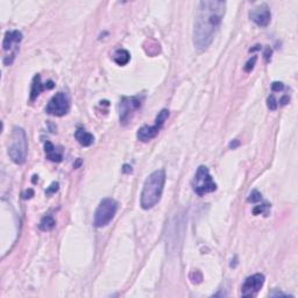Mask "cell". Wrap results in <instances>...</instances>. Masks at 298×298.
<instances>
[{"label":"cell","mask_w":298,"mask_h":298,"mask_svg":"<svg viewBox=\"0 0 298 298\" xmlns=\"http://www.w3.org/2000/svg\"><path fill=\"white\" fill-rule=\"evenodd\" d=\"M277 106H279V103L276 102L275 97L270 96L269 98H268V107H269L271 111H275L277 108Z\"/></svg>","instance_id":"cell-19"},{"label":"cell","mask_w":298,"mask_h":298,"mask_svg":"<svg viewBox=\"0 0 298 298\" xmlns=\"http://www.w3.org/2000/svg\"><path fill=\"white\" fill-rule=\"evenodd\" d=\"M264 284V275L263 274H254V275L247 277L241 287V296L243 297H253L261 290Z\"/></svg>","instance_id":"cell-10"},{"label":"cell","mask_w":298,"mask_h":298,"mask_svg":"<svg viewBox=\"0 0 298 298\" xmlns=\"http://www.w3.org/2000/svg\"><path fill=\"white\" fill-rule=\"evenodd\" d=\"M270 205L269 204H262V205H258L255 206L254 210H253V213H254L255 215L258 214H261V213H264V215H268V210H269Z\"/></svg>","instance_id":"cell-17"},{"label":"cell","mask_w":298,"mask_h":298,"mask_svg":"<svg viewBox=\"0 0 298 298\" xmlns=\"http://www.w3.org/2000/svg\"><path fill=\"white\" fill-rule=\"evenodd\" d=\"M57 190H58V183H53V184L50 185V188L48 189V190H47V193H48V194L54 193Z\"/></svg>","instance_id":"cell-22"},{"label":"cell","mask_w":298,"mask_h":298,"mask_svg":"<svg viewBox=\"0 0 298 298\" xmlns=\"http://www.w3.org/2000/svg\"><path fill=\"white\" fill-rule=\"evenodd\" d=\"M226 12V2L218 0H205L198 4L193 26V44L198 50L208 48Z\"/></svg>","instance_id":"cell-1"},{"label":"cell","mask_w":298,"mask_h":298,"mask_svg":"<svg viewBox=\"0 0 298 298\" xmlns=\"http://www.w3.org/2000/svg\"><path fill=\"white\" fill-rule=\"evenodd\" d=\"M70 110V97L67 92L56 93L49 100L48 105L46 106V112L50 116L63 117Z\"/></svg>","instance_id":"cell-9"},{"label":"cell","mask_w":298,"mask_h":298,"mask_svg":"<svg viewBox=\"0 0 298 298\" xmlns=\"http://www.w3.org/2000/svg\"><path fill=\"white\" fill-rule=\"evenodd\" d=\"M131 60V54L126 49H118L113 54V61L118 66H126Z\"/></svg>","instance_id":"cell-15"},{"label":"cell","mask_w":298,"mask_h":298,"mask_svg":"<svg viewBox=\"0 0 298 298\" xmlns=\"http://www.w3.org/2000/svg\"><path fill=\"white\" fill-rule=\"evenodd\" d=\"M44 152H46V158L49 161L53 162H61L63 160V152L61 148L56 147L55 144H53L50 141H46L44 142Z\"/></svg>","instance_id":"cell-13"},{"label":"cell","mask_w":298,"mask_h":298,"mask_svg":"<svg viewBox=\"0 0 298 298\" xmlns=\"http://www.w3.org/2000/svg\"><path fill=\"white\" fill-rule=\"evenodd\" d=\"M247 200H248L249 203H259L262 200V196L258 190H253L252 193H250L248 199Z\"/></svg>","instance_id":"cell-18"},{"label":"cell","mask_w":298,"mask_h":298,"mask_svg":"<svg viewBox=\"0 0 298 298\" xmlns=\"http://www.w3.org/2000/svg\"><path fill=\"white\" fill-rule=\"evenodd\" d=\"M255 62H256V57L254 56V57H253V60H252V58H250V60L247 62L246 67H245V71H246V72L252 71V69H253V68H254Z\"/></svg>","instance_id":"cell-20"},{"label":"cell","mask_w":298,"mask_h":298,"mask_svg":"<svg viewBox=\"0 0 298 298\" xmlns=\"http://www.w3.org/2000/svg\"><path fill=\"white\" fill-rule=\"evenodd\" d=\"M143 102V97L134 96V97H123L119 103V118L120 123L126 125L131 122L134 113L141 107Z\"/></svg>","instance_id":"cell-7"},{"label":"cell","mask_w":298,"mask_h":298,"mask_svg":"<svg viewBox=\"0 0 298 298\" xmlns=\"http://www.w3.org/2000/svg\"><path fill=\"white\" fill-rule=\"evenodd\" d=\"M166 171L163 169L156 170L147 177L140 198V205L143 210H150L160 202L164 184H166Z\"/></svg>","instance_id":"cell-2"},{"label":"cell","mask_w":298,"mask_h":298,"mask_svg":"<svg viewBox=\"0 0 298 298\" xmlns=\"http://www.w3.org/2000/svg\"><path fill=\"white\" fill-rule=\"evenodd\" d=\"M168 117H169V111H168L167 108L161 110L160 112H158V117H156L155 125H153V126L144 125L141 128H139L138 134H137L139 140L143 141V142H147V141H150L152 139H154L156 135L158 134V132H160L162 126L164 125V123H166Z\"/></svg>","instance_id":"cell-8"},{"label":"cell","mask_w":298,"mask_h":298,"mask_svg":"<svg viewBox=\"0 0 298 298\" xmlns=\"http://www.w3.org/2000/svg\"><path fill=\"white\" fill-rule=\"evenodd\" d=\"M118 211V203L112 198H105L99 203L94 212L93 225L96 227L107 226L114 218Z\"/></svg>","instance_id":"cell-5"},{"label":"cell","mask_w":298,"mask_h":298,"mask_svg":"<svg viewBox=\"0 0 298 298\" xmlns=\"http://www.w3.org/2000/svg\"><path fill=\"white\" fill-rule=\"evenodd\" d=\"M55 225H56V221L54 219V217L48 214V215H44L42 219H41L39 228L41 229V231L48 232V231H52V229L55 227Z\"/></svg>","instance_id":"cell-16"},{"label":"cell","mask_w":298,"mask_h":298,"mask_svg":"<svg viewBox=\"0 0 298 298\" xmlns=\"http://www.w3.org/2000/svg\"><path fill=\"white\" fill-rule=\"evenodd\" d=\"M22 41V33L19 31H8L6 32L4 41H2V49L5 52L4 62L5 66H11L14 58L19 52L20 43Z\"/></svg>","instance_id":"cell-6"},{"label":"cell","mask_w":298,"mask_h":298,"mask_svg":"<svg viewBox=\"0 0 298 298\" xmlns=\"http://www.w3.org/2000/svg\"><path fill=\"white\" fill-rule=\"evenodd\" d=\"M239 146V142H238V140H234V141H232L231 143H229V147H231V148H237V147Z\"/></svg>","instance_id":"cell-24"},{"label":"cell","mask_w":298,"mask_h":298,"mask_svg":"<svg viewBox=\"0 0 298 298\" xmlns=\"http://www.w3.org/2000/svg\"><path fill=\"white\" fill-rule=\"evenodd\" d=\"M249 18L253 22L260 27H267L271 20V12L269 6L264 2L256 5L249 11Z\"/></svg>","instance_id":"cell-11"},{"label":"cell","mask_w":298,"mask_h":298,"mask_svg":"<svg viewBox=\"0 0 298 298\" xmlns=\"http://www.w3.org/2000/svg\"><path fill=\"white\" fill-rule=\"evenodd\" d=\"M283 88H284V84L280 83V82H274L271 84V90L273 91H282Z\"/></svg>","instance_id":"cell-21"},{"label":"cell","mask_w":298,"mask_h":298,"mask_svg":"<svg viewBox=\"0 0 298 298\" xmlns=\"http://www.w3.org/2000/svg\"><path fill=\"white\" fill-rule=\"evenodd\" d=\"M28 139L25 129L14 127L11 137V144L8 147V155L16 164H23L27 158Z\"/></svg>","instance_id":"cell-3"},{"label":"cell","mask_w":298,"mask_h":298,"mask_svg":"<svg viewBox=\"0 0 298 298\" xmlns=\"http://www.w3.org/2000/svg\"><path fill=\"white\" fill-rule=\"evenodd\" d=\"M54 82L49 81L47 85H43L42 82H41V76L40 75H35V77L33 78V83H32V88H31V100L32 102H34L35 99L37 98V97L40 96V93L42 92L43 90H46V88H54Z\"/></svg>","instance_id":"cell-12"},{"label":"cell","mask_w":298,"mask_h":298,"mask_svg":"<svg viewBox=\"0 0 298 298\" xmlns=\"http://www.w3.org/2000/svg\"><path fill=\"white\" fill-rule=\"evenodd\" d=\"M75 138L83 147H90L94 142L93 135L82 127L77 128V131L75 132Z\"/></svg>","instance_id":"cell-14"},{"label":"cell","mask_w":298,"mask_h":298,"mask_svg":"<svg viewBox=\"0 0 298 298\" xmlns=\"http://www.w3.org/2000/svg\"><path fill=\"white\" fill-rule=\"evenodd\" d=\"M270 56H271V50H270V48H267V49H265V53H264V57L267 58V60H269Z\"/></svg>","instance_id":"cell-23"},{"label":"cell","mask_w":298,"mask_h":298,"mask_svg":"<svg viewBox=\"0 0 298 298\" xmlns=\"http://www.w3.org/2000/svg\"><path fill=\"white\" fill-rule=\"evenodd\" d=\"M191 187L193 193L198 196H204L206 193H214L217 190V184L212 178L209 168L205 166L198 167L191 182Z\"/></svg>","instance_id":"cell-4"}]
</instances>
